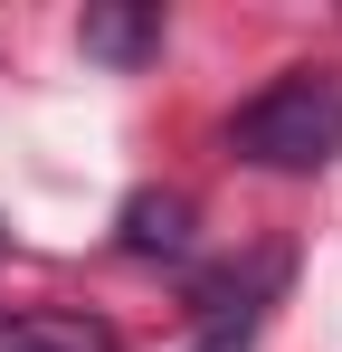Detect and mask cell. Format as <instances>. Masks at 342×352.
I'll use <instances>...</instances> for the list:
<instances>
[{
  "label": "cell",
  "instance_id": "3",
  "mask_svg": "<svg viewBox=\"0 0 342 352\" xmlns=\"http://www.w3.org/2000/svg\"><path fill=\"white\" fill-rule=\"evenodd\" d=\"M0 352H124V343H114V324H95V314H10L0 324Z\"/></svg>",
  "mask_w": 342,
  "mask_h": 352
},
{
  "label": "cell",
  "instance_id": "4",
  "mask_svg": "<svg viewBox=\"0 0 342 352\" xmlns=\"http://www.w3.org/2000/svg\"><path fill=\"white\" fill-rule=\"evenodd\" d=\"M124 248L133 257H181L190 248V200L181 190H133L124 200Z\"/></svg>",
  "mask_w": 342,
  "mask_h": 352
},
{
  "label": "cell",
  "instance_id": "1",
  "mask_svg": "<svg viewBox=\"0 0 342 352\" xmlns=\"http://www.w3.org/2000/svg\"><path fill=\"white\" fill-rule=\"evenodd\" d=\"M228 153L257 162V172H323L342 153V86L323 67H295L266 96H247L238 124H228Z\"/></svg>",
  "mask_w": 342,
  "mask_h": 352
},
{
  "label": "cell",
  "instance_id": "2",
  "mask_svg": "<svg viewBox=\"0 0 342 352\" xmlns=\"http://www.w3.org/2000/svg\"><path fill=\"white\" fill-rule=\"evenodd\" d=\"M76 48L105 67H143L162 48V10H143V0H105V10H86L76 19Z\"/></svg>",
  "mask_w": 342,
  "mask_h": 352
},
{
  "label": "cell",
  "instance_id": "5",
  "mask_svg": "<svg viewBox=\"0 0 342 352\" xmlns=\"http://www.w3.org/2000/svg\"><path fill=\"white\" fill-rule=\"evenodd\" d=\"M209 352H238V343H209Z\"/></svg>",
  "mask_w": 342,
  "mask_h": 352
}]
</instances>
